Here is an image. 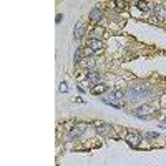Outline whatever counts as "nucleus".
<instances>
[{
    "label": "nucleus",
    "mask_w": 166,
    "mask_h": 166,
    "mask_svg": "<svg viewBox=\"0 0 166 166\" xmlns=\"http://www.w3.org/2000/svg\"><path fill=\"white\" fill-rule=\"evenodd\" d=\"M148 136H149V138H156L158 135H156V133H148Z\"/></svg>",
    "instance_id": "17"
},
{
    "label": "nucleus",
    "mask_w": 166,
    "mask_h": 166,
    "mask_svg": "<svg viewBox=\"0 0 166 166\" xmlns=\"http://www.w3.org/2000/svg\"><path fill=\"white\" fill-rule=\"evenodd\" d=\"M155 14H158V17H160L161 20L166 17V12L163 10V7H161V5H156V7H155Z\"/></svg>",
    "instance_id": "10"
},
{
    "label": "nucleus",
    "mask_w": 166,
    "mask_h": 166,
    "mask_svg": "<svg viewBox=\"0 0 166 166\" xmlns=\"http://www.w3.org/2000/svg\"><path fill=\"white\" fill-rule=\"evenodd\" d=\"M102 18H103L102 10H100L98 7H95V9H93V10L90 12V20H91V22H95V23H98Z\"/></svg>",
    "instance_id": "2"
},
{
    "label": "nucleus",
    "mask_w": 166,
    "mask_h": 166,
    "mask_svg": "<svg viewBox=\"0 0 166 166\" xmlns=\"http://www.w3.org/2000/svg\"><path fill=\"white\" fill-rule=\"evenodd\" d=\"M135 5H136V7H138V9H140V10H143V12H146V10L149 9V5H148V3H146V2H135Z\"/></svg>",
    "instance_id": "11"
},
{
    "label": "nucleus",
    "mask_w": 166,
    "mask_h": 166,
    "mask_svg": "<svg viewBox=\"0 0 166 166\" xmlns=\"http://www.w3.org/2000/svg\"><path fill=\"white\" fill-rule=\"evenodd\" d=\"M80 65H82V67H85V68H91L93 65H95V60H93L91 56H85L82 62H80Z\"/></svg>",
    "instance_id": "6"
},
{
    "label": "nucleus",
    "mask_w": 166,
    "mask_h": 166,
    "mask_svg": "<svg viewBox=\"0 0 166 166\" xmlns=\"http://www.w3.org/2000/svg\"><path fill=\"white\" fill-rule=\"evenodd\" d=\"M106 91V85H103V83H100V85H96L95 88H91V93L93 95H102V93Z\"/></svg>",
    "instance_id": "7"
},
{
    "label": "nucleus",
    "mask_w": 166,
    "mask_h": 166,
    "mask_svg": "<svg viewBox=\"0 0 166 166\" xmlns=\"http://www.w3.org/2000/svg\"><path fill=\"white\" fill-rule=\"evenodd\" d=\"M82 56H83V52L82 50H76L75 52V62H82Z\"/></svg>",
    "instance_id": "12"
},
{
    "label": "nucleus",
    "mask_w": 166,
    "mask_h": 166,
    "mask_svg": "<svg viewBox=\"0 0 166 166\" xmlns=\"http://www.w3.org/2000/svg\"><path fill=\"white\" fill-rule=\"evenodd\" d=\"M161 125H163V128H166V121H163V123H161Z\"/></svg>",
    "instance_id": "18"
},
{
    "label": "nucleus",
    "mask_w": 166,
    "mask_h": 166,
    "mask_svg": "<svg viewBox=\"0 0 166 166\" xmlns=\"http://www.w3.org/2000/svg\"><path fill=\"white\" fill-rule=\"evenodd\" d=\"M93 33H95L96 37H102V35H103V28L102 27H96L95 30H93Z\"/></svg>",
    "instance_id": "13"
},
{
    "label": "nucleus",
    "mask_w": 166,
    "mask_h": 166,
    "mask_svg": "<svg viewBox=\"0 0 166 166\" xmlns=\"http://www.w3.org/2000/svg\"><path fill=\"white\" fill-rule=\"evenodd\" d=\"M110 126H108V125H98V126H96V133H98V135H108V133H110Z\"/></svg>",
    "instance_id": "8"
},
{
    "label": "nucleus",
    "mask_w": 166,
    "mask_h": 166,
    "mask_svg": "<svg viewBox=\"0 0 166 166\" xmlns=\"http://www.w3.org/2000/svg\"><path fill=\"white\" fill-rule=\"evenodd\" d=\"M85 129H87V125H85V123L76 125V126L73 128V131H71V135H70V136H80V135H82V133L85 131Z\"/></svg>",
    "instance_id": "4"
},
{
    "label": "nucleus",
    "mask_w": 166,
    "mask_h": 166,
    "mask_svg": "<svg viewBox=\"0 0 166 166\" xmlns=\"http://www.w3.org/2000/svg\"><path fill=\"white\" fill-rule=\"evenodd\" d=\"M88 47H91L93 50H100V48H103V43L100 42L98 38H91L90 42H88Z\"/></svg>",
    "instance_id": "5"
},
{
    "label": "nucleus",
    "mask_w": 166,
    "mask_h": 166,
    "mask_svg": "<svg viewBox=\"0 0 166 166\" xmlns=\"http://www.w3.org/2000/svg\"><path fill=\"white\" fill-rule=\"evenodd\" d=\"M87 80H88V82H90V83H96V85H100V80H102V76H100V73H98V71H88V73H87Z\"/></svg>",
    "instance_id": "3"
},
{
    "label": "nucleus",
    "mask_w": 166,
    "mask_h": 166,
    "mask_svg": "<svg viewBox=\"0 0 166 166\" xmlns=\"http://www.w3.org/2000/svg\"><path fill=\"white\" fill-rule=\"evenodd\" d=\"M113 96H115V98H123V96H125V93L123 91H121V90H118V91H113Z\"/></svg>",
    "instance_id": "14"
},
{
    "label": "nucleus",
    "mask_w": 166,
    "mask_h": 166,
    "mask_svg": "<svg viewBox=\"0 0 166 166\" xmlns=\"http://www.w3.org/2000/svg\"><path fill=\"white\" fill-rule=\"evenodd\" d=\"M85 33V25L83 23H78V25L75 27V37H82Z\"/></svg>",
    "instance_id": "9"
},
{
    "label": "nucleus",
    "mask_w": 166,
    "mask_h": 166,
    "mask_svg": "<svg viewBox=\"0 0 166 166\" xmlns=\"http://www.w3.org/2000/svg\"><path fill=\"white\" fill-rule=\"evenodd\" d=\"M60 91H63V93H67L68 91V87H67V83H60Z\"/></svg>",
    "instance_id": "15"
},
{
    "label": "nucleus",
    "mask_w": 166,
    "mask_h": 166,
    "mask_svg": "<svg viewBox=\"0 0 166 166\" xmlns=\"http://www.w3.org/2000/svg\"><path fill=\"white\" fill-rule=\"evenodd\" d=\"M126 141H128L129 146L138 148L140 146V141H141V136L138 135V133H128V135H126Z\"/></svg>",
    "instance_id": "1"
},
{
    "label": "nucleus",
    "mask_w": 166,
    "mask_h": 166,
    "mask_svg": "<svg viewBox=\"0 0 166 166\" xmlns=\"http://www.w3.org/2000/svg\"><path fill=\"white\" fill-rule=\"evenodd\" d=\"M93 52H95V50H93V48H90V47H88L87 50L83 52V53H85V55H88V56H91V53H93Z\"/></svg>",
    "instance_id": "16"
}]
</instances>
